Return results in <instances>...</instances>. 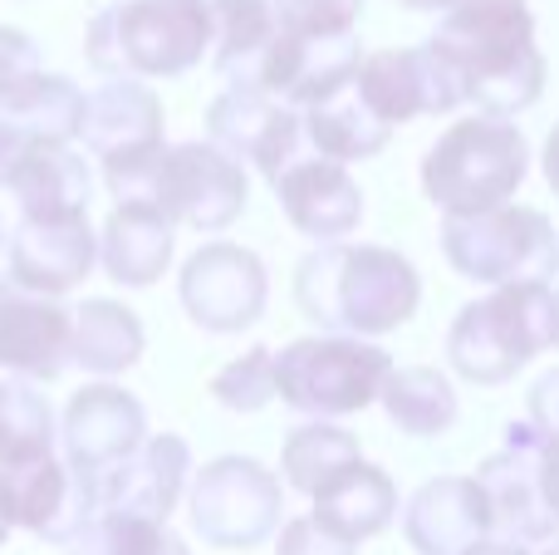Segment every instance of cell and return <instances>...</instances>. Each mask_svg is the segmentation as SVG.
Here are the masks:
<instances>
[{
    "label": "cell",
    "mask_w": 559,
    "mask_h": 555,
    "mask_svg": "<svg viewBox=\"0 0 559 555\" xmlns=\"http://www.w3.org/2000/svg\"><path fill=\"white\" fill-rule=\"evenodd\" d=\"M427 45L462 74L466 104L486 118H515L545 94V55L525 0H456Z\"/></svg>",
    "instance_id": "1"
},
{
    "label": "cell",
    "mask_w": 559,
    "mask_h": 555,
    "mask_svg": "<svg viewBox=\"0 0 559 555\" xmlns=\"http://www.w3.org/2000/svg\"><path fill=\"white\" fill-rule=\"evenodd\" d=\"M295 305L305 320H314L329 334L378 340L417 315L423 275L393 246H314L295 265Z\"/></svg>",
    "instance_id": "2"
},
{
    "label": "cell",
    "mask_w": 559,
    "mask_h": 555,
    "mask_svg": "<svg viewBox=\"0 0 559 555\" xmlns=\"http://www.w3.org/2000/svg\"><path fill=\"white\" fill-rule=\"evenodd\" d=\"M104 182L118 206H153L173 226H192L202 236L241 222L251 202V177L231 153L206 143H163L153 153L123 157L104 167Z\"/></svg>",
    "instance_id": "3"
},
{
    "label": "cell",
    "mask_w": 559,
    "mask_h": 555,
    "mask_svg": "<svg viewBox=\"0 0 559 555\" xmlns=\"http://www.w3.org/2000/svg\"><path fill=\"white\" fill-rule=\"evenodd\" d=\"M88 64L104 79H182L212 55L202 0H118L88 20Z\"/></svg>",
    "instance_id": "4"
},
{
    "label": "cell",
    "mask_w": 559,
    "mask_h": 555,
    "mask_svg": "<svg viewBox=\"0 0 559 555\" xmlns=\"http://www.w3.org/2000/svg\"><path fill=\"white\" fill-rule=\"evenodd\" d=\"M550 344H559V295L550 281H525L462 305L447 330V359L466 383L496 389Z\"/></svg>",
    "instance_id": "5"
},
{
    "label": "cell",
    "mask_w": 559,
    "mask_h": 555,
    "mask_svg": "<svg viewBox=\"0 0 559 555\" xmlns=\"http://www.w3.org/2000/svg\"><path fill=\"white\" fill-rule=\"evenodd\" d=\"M531 173V143L511 118H456L423 157V192L442 216L506 206Z\"/></svg>",
    "instance_id": "6"
},
{
    "label": "cell",
    "mask_w": 559,
    "mask_h": 555,
    "mask_svg": "<svg viewBox=\"0 0 559 555\" xmlns=\"http://www.w3.org/2000/svg\"><path fill=\"white\" fill-rule=\"evenodd\" d=\"M388 374H393V359L383 344L354 340V334H309V340H289L275 354L280 399L295 413L324 423L378 403Z\"/></svg>",
    "instance_id": "7"
},
{
    "label": "cell",
    "mask_w": 559,
    "mask_h": 555,
    "mask_svg": "<svg viewBox=\"0 0 559 555\" xmlns=\"http://www.w3.org/2000/svg\"><path fill=\"white\" fill-rule=\"evenodd\" d=\"M442 256L476 285H525L559 275V232L535 206L506 202L476 216H442Z\"/></svg>",
    "instance_id": "8"
},
{
    "label": "cell",
    "mask_w": 559,
    "mask_h": 555,
    "mask_svg": "<svg viewBox=\"0 0 559 555\" xmlns=\"http://www.w3.org/2000/svg\"><path fill=\"white\" fill-rule=\"evenodd\" d=\"M192 531L216 551H251L285 527V487L261 458L226 452L192 472L187 487Z\"/></svg>",
    "instance_id": "9"
},
{
    "label": "cell",
    "mask_w": 559,
    "mask_h": 555,
    "mask_svg": "<svg viewBox=\"0 0 559 555\" xmlns=\"http://www.w3.org/2000/svg\"><path fill=\"white\" fill-rule=\"evenodd\" d=\"M177 295H182V310L197 330L241 334L271 305V275L251 246L206 241L187 256L182 275H177Z\"/></svg>",
    "instance_id": "10"
},
{
    "label": "cell",
    "mask_w": 559,
    "mask_h": 555,
    "mask_svg": "<svg viewBox=\"0 0 559 555\" xmlns=\"http://www.w3.org/2000/svg\"><path fill=\"white\" fill-rule=\"evenodd\" d=\"M540 458H545V438L525 418V423H511L501 452H491L476 468V487H481L486 511H491L496 541H515V546H545V541H555L559 517L550 511V497H545Z\"/></svg>",
    "instance_id": "11"
},
{
    "label": "cell",
    "mask_w": 559,
    "mask_h": 555,
    "mask_svg": "<svg viewBox=\"0 0 559 555\" xmlns=\"http://www.w3.org/2000/svg\"><path fill=\"white\" fill-rule=\"evenodd\" d=\"M364 49L354 35H280L251 69L231 79L226 88H246V94L280 98L285 108H314L324 98H334L338 88L354 84Z\"/></svg>",
    "instance_id": "12"
},
{
    "label": "cell",
    "mask_w": 559,
    "mask_h": 555,
    "mask_svg": "<svg viewBox=\"0 0 559 555\" xmlns=\"http://www.w3.org/2000/svg\"><path fill=\"white\" fill-rule=\"evenodd\" d=\"M0 511H5L10 531H29V536L49 541V546H74L79 531L98 517L94 507V482L74 472L64 458H29L0 468Z\"/></svg>",
    "instance_id": "13"
},
{
    "label": "cell",
    "mask_w": 559,
    "mask_h": 555,
    "mask_svg": "<svg viewBox=\"0 0 559 555\" xmlns=\"http://www.w3.org/2000/svg\"><path fill=\"white\" fill-rule=\"evenodd\" d=\"M354 88L388 128L413 123V118H442L466 104L462 74H456L432 45L364 55V64H358V74H354Z\"/></svg>",
    "instance_id": "14"
},
{
    "label": "cell",
    "mask_w": 559,
    "mask_h": 555,
    "mask_svg": "<svg viewBox=\"0 0 559 555\" xmlns=\"http://www.w3.org/2000/svg\"><path fill=\"white\" fill-rule=\"evenodd\" d=\"M98 265V232L84 216H20L5 241V281L29 295H69Z\"/></svg>",
    "instance_id": "15"
},
{
    "label": "cell",
    "mask_w": 559,
    "mask_h": 555,
    "mask_svg": "<svg viewBox=\"0 0 559 555\" xmlns=\"http://www.w3.org/2000/svg\"><path fill=\"white\" fill-rule=\"evenodd\" d=\"M206 133L222 153H231L241 167H255L261 177L285 173L305 147V114L285 108L280 98L246 94V88H222L206 108Z\"/></svg>",
    "instance_id": "16"
},
{
    "label": "cell",
    "mask_w": 559,
    "mask_h": 555,
    "mask_svg": "<svg viewBox=\"0 0 559 555\" xmlns=\"http://www.w3.org/2000/svg\"><path fill=\"white\" fill-rule=\"evenodd\" d=\"M94 482V507L98 517H147L167 521L177 501L192 487V448L177 433H147V442L123 458L118 468L98 472Z\"/></svg>",
    "instance_id": "17"
},
{
    "label": "cell",
    "mask_w": 559,
    "mask_h": 555,
    "mask_svg": "<svg viewBox=\"0 0 559 555\" xmlns=\"http://www.w3.org/2000/svg\"><path fill=\"white\" fill-rule=\"evenodd\" d=\"M59 442L69 468L98 477L147 442V413L118 383H84L59 418Z\"/></svg>",
    "instance_id": "18"
},
{
    "label": "cell",
    "mask_w": 559,
    "mask_h": 555,
    "mask_svg": "<svg viewBox=\"0 0 559 555\" xmlns=\"http://www.w3.org/2000/svg\"><path fill=\"white\" fill-rule=\"evenodd\" d=\"M74 364V310L49 295L0 285V374L25 383H55Z\"/></svg>",
    "instance_id": "19"
},
{
    "label": "cell",
    "mask_w": 559,
    "mask_h": 555,
    "mask_svg": "<svg viewBox=\"0 0 559 555\" xmlns=\"http://www.w3.org/2000/svg\"><path fill=\"white\" fill-rule=\"evenodd\" d=\"M271 187H275L280 212L289 216V226L319 246L344 241V236H354L358 222H364V192H358V182L348 177V167L329 163V157L299 153Z\"/></svg>",
    "instance_id": "20"
},
{
    "label": "cell",
    "mask_w": 559,
    "mask_h": 555,
    "mask_svg": "<svg viewBox=\"0 0 559 555\" xmlns=\"http://www.w3.org/2000/svg\"><path fill=\"white\" fill-rule=\"evenodd\" d=\"M163 98L153 94V84L138 79H104L94 94H84V123L79 138L98 163H123V157L153 153L163 147Z\"/></svg>",
    "instance_id": "21"
},
{
    "label": "cell",
    "mask_w": 559,
    "mask_h": 555,
    "mask_svg": "<svg viewBox=\"0 0 559 555\" xmlns=\"http://www.w3.org/2000/svg\"><path fill=\"white\" fill-rule=\"evenodd\" d=\"M403 536L417 555H472L491 541V511L476 477H432L403 511Z\"/></svg>",
    "instance_id": "22"
},
{
    "label": "cell",
    "mask_w": 559,
    "mask_h": 555,
    "mask_svg": "<svg viewBox=\"0 0 559 555\" xmlns=\"http://www.w3.org/2000/svg\"><path fill=\"white\" fill-rule=\"evenodd\" d=\"M309 501H314L309 521H314L319 531H329L334 541H344V546L383 536L397 521V482L388 477L383 468H373V462H354V468L338 472V477Z\"/></svg>",
    "instance_id": "23"
},
{
    "label": "cell",
    "mask_w": 559,
    "mask_h": 555,
    "mask_svg": "<svg viewBox=\"0 0 559 555\" xmlns=\"http://www.w3.org/2000/svg\"><path fill=\"white\" fill-rule=\"evenodd\" d=\"M177 226L153 206H114L98 232V265L108 271V281L143 291L157 275H167L177 251Z\"/></svg>",
    "instance_id": "24"
},
{
    "label": "cell",
    "mask_w": 559,
    "mask_h": 555,
    "mask_svg": "<svg viewBox=\"0 0 559 555\" xmlns=\"http://www.w3.org/2000/svg\"><path fill=\"white\" fill-rule=\"evenodd\" d=\"M10 192L20 202V216H84L94 177L74 143H25L10 173Z\"/></svg>",
    "instance_id": "25"
},
{
    "label": "cell",
    "mask_w": 559,
    "mask_h": 555,
    "mask_svg": "<svg viewBox=\"0 0 559 555\" xmlns=\"http://www.w3.org/2000/svg\"><path fill=\"white\" fill-rule=\"evenodd\" d=\"M388 138H393V128L358 98L354 84L338 88L324 104L305 108V143L314 147V157H329V163H338V167L378 157L388 147Z\"/></svg>",
    "instance_id": "26"
},
{
    "label": "cell",
    "mask_w": 559,
    "mask_h": 555,
    "mask_svg": "<svg viewBox=\"0 0 559 555\" xmlns=\"http://www.w3.org/2000/svg\"><path fill=\"white\" fill-rule=\"evenodd\" d=\"M378 403H383L388 423L407 438H442V433H452L456 413H462L452 379L432 364H393Z\"/></svg>",
    "instance_id": "27"
},
{
    "label": "cell",
    "mask_w": 559,
    "mask_h": 555,
    "mask_svg": "<svg viewBox=\"0 0 559 555\" xmlns=\"http://www.w3.org/2000/svg\"><path fill=\"white\" fill-rule=\"evenodd\" d=\"M147 350V334L143 320L128 310L123 300H84L74 310V364L98 379H114V374L133 369Z\"/></svg>",
    "instance_id": "28"
},
{
    "label": "cell",
    "mask_w": 559,
    "mask_h": 555,
    "mask_svg": "<svg viewBox=\"0 0 559 555\" xmlns=\"http://www.w3.org/2000/svg\"><path fill=\"white\" fill-rule=\"evenodd\" d=\"M202 10L212 25V64L226 84L285 35L280 0H202Z\"/></svg>",
    "instance_id": "29"
},
{
    "label": "cell",
    "mask_w": 559,
    "mask_h": 555,
    "mask_svg": "<svg viewBox=\"0 0 559 555\" xmlns=\"http://www.w3.org/2000/svg\"><path fill=\"white\" fill-rule=\"evenodd\" d=\"M0 123H10L25 143H74L84 123V94L64 74H35L0 104Z\"/></svg>",
    "instance_id": "30"
},
{
    "label": "cell",
    "mask_w": 559,
    "mask_h": 555,
    "mask_svg": "<svg viewBox=\"0 0 559 555\" xmlns=\"http://www.w3.org/2000/svg\"><path fill=\"white\" fill-rule=\"evenodd\" d=\"M354 462H364L358 438L324 418L299 423L285 438V448H280V472H285V482L295 492H305V497H319V492H324L338 472L354 468Z\"/></svg>",
    "instance_id": "31"
},
{
    "label": "cell",
    "mask_w": 559,
    "mask_h": 555,
    "mask_svg": "<svg viewBox=\"0 0 559 555\" xmlns=\"http://www.w3.org/2000/svg\"><path fill=\"white\" fill-rule=\"evenodd\" d=\"M55 409L49 399L25 379L0 374V468L29 458H49L55 452Z\"/></svg>",
    "instance_id": "32"
},
{
    "label": "cell",
    "mask_w": 559,
    "mask_h": 555,
    "mask_svg": "<svg viewBox=\"0 0 559 555\" xmlns=\"http://www.w3.org/2000/svg\"><path fill=\"white\" fill-rule=\"evenodd\" d=\"M69 555H192L187 541L177 536L167 521H147V517H94L79 541L69 546Z\"/></svg>",
    "instance_id": "33"
},
{
    "label": "cell",
    "mask_w": 559,
    "mask_h": 555,
    "mask_svg": "<svg viewBox=\"0 0 559 555\" xmlns=\"http://www.w3.org/2000/svg\"><path fill=\"white\" fill-rule=\"evenodd\" d=\"M212 399L231 413H261L271 399H280V383H275V350L265 344H251L241 359L222 364L212 374Z\"/></svg>",
    "instance_id": "34"
},
{
    "label": "cell",
    "mask_w": 559,
    "mask_h": 555,
    "mask_svg": "<svg viewBox=\"0 0 559 555\" xmlns=\"http://www.w3.org/2000/svg\"><path fill=\"white\" fill-rule=\"evenodd\" d=\"M364 0H280L289 35H354Z\"/></svg>",
    "instance_id": "35"
},
{
    "label": "cell",
    "mask_w": 559,
    "mask_h": 555,
    "mask_svg": "<svg viewBox=\"0 0 559 555\" xmlns=\"http://www.w3.org/2000/svg\"><path fill=\"white\" fill-rule=\"evenodd\" d=\"M35 74H45L35 39L15 25H0V104H5L10 94H20Z\"/></svg>",
    "instance_id": "36"
},
{
    "label": "cell",
    "mask_w": 559,
    "mask_h": 555,
    "mask_svg": "<svg viewBox=\"0 0 559 555\" xmlns=\"http://www.w3.org/2000/svg\"><path fill=\"white\" fill-rule=\"evenodd\" d=\"M275 555H358L354 546L334 541L329 531H319L309 517H295L280 527V541H275Z\"/></svg>",
    "instance_id": "37"
},
{
    "label": "cell",
    "mask_w": 559,
    "mask_h": 555,
    "mask_svg": "<svg viewBox=\"0 0 559 555\" xmlns=\"http://www.w3.org/2000/svg\"><path fill=\"white\" fill-rule=\"evenodd\" d=\"M531 423L540 428V438H559V369L540 374L531 389Z\"/></svg>",
    "instance_id": "38"
},
{
    "label": "cell",
    "mask_w": 559,
    "mask_h": 555,
    "mask_svg": "<svg viewBox=\"0 0 559 555\" xmlns=\"http://www.w3.org/2000/svg\"><path fill=\"white\" fill-rule=\"evenodd\" d=\"M540 482H545V497H550V511L559 517V438H545V458H540Z\"/></svg>",
    "instance_id": "39"
},
{
    "label": "cell",
    "mask_w": 559,
    "mask_h": 555,
    "mask_svg": "<svg viewBox=\"0 0 559 555\" xmlns=\"http://www.w3.org/2000/svg\"><path fill=\"white\" fill-rule=\"evenodd\" d=\"M20 153H25V138H20L10 123H0V187H10V173H15Z\"/></svg>",
    "instance_id": "40"
},
{
    "label": "cell",
    "mask_w": 559,
    "mask_h": 555,
    "mask_svg": "<svg viewBox=\"0 0 559 555\" xmlns=\"http://www.w3.org/2000/svg\"><path fill=\"white\" fill-rule=\"evenodd\" d=\"M540 173H545V182H550V192L559 197V123L550 128V138H545V153H540Z\"/></svg>",
    "instance_id": "41"
},
{
    "label": "cell",
    "mask_w": 559,
    "mask_h": 555,
    "mask_svg": "<svg viewBox=\"0 0 559 555\" xmlns=\"http://www.w3.org/2000/svg\"><path fill=\"white\" fill-rule=\"evenodd\" d=\"M472 555H535V551H531V546H515V541H496V536H491V541H481V546H476Z\"/></svg>",
    "instance_id": "42"
},
{
    "label": "cell",
    "mask_w": 559,
    "mask_h": 555,
    "mask_svg": "<svg viewBox=\"0 0 559 555\" xmlns=\"http://www.w3.org/2000/svg\"><path fill=\"white\" fill-rule=\"evenodd\" d=\"M403 5H407V10H442V15H447L456 0H403Z\"/></svg>",
    "instance_id": "43"
},
{
    "label": "cell",
    "mask_w": 559,
    "mask_h": 555,
    "mask_svg": "<svg viewBox=\"0 0 559 555\" xmlns=\"http://www.w3.org/2000/svg\"><path fill=\"white\" fill-rule=\"evenodd\" d=\"M5 536H10V521H5V511H0V546H5Z\"/></svg>",
    "instance_id": "44"
},
{
    "label": "cell",
    "mask_w": 559,
    "mask_h": 555,
    "mask_svg": "<svg viewBox=\"0 0 559 555\" xmlns=\"http://www.w3.org/2000/svg\"><path fill=\"white\" fill-rule=\"evenodd\" d=\"M0 256H5V222H0Z\"/></svg>",
    "instance_id": "45"
},
{
    "label": "cell",
    "mask_w": 559,
    "mask_h": 555,
    "mask_svg": "<svg viewBox=\"0 0 559 555\" xmlns=\"http://www.w3.org/2000/svg\"><path fill=\"white\" fill-rule=\"evenodd\" d=\"M545 555H559V536H555V541H550V551H545Z\"/></svg>",
    "instance_id": "46"
},
{
    "label": "cell",
    "mask_w": 559,
    "mask_h": 555,
    "mask_svg": "<svg viewBox=\"0 0 559 555\" xmlns=\"http://www.w3.org/2000/svg\"><path fill=\"white\" fill-rule=\"evenodd\" d=\"M555 295H559V285H555Z\"/></svg>",
    "instance_id": "47"
}]
</instances>
